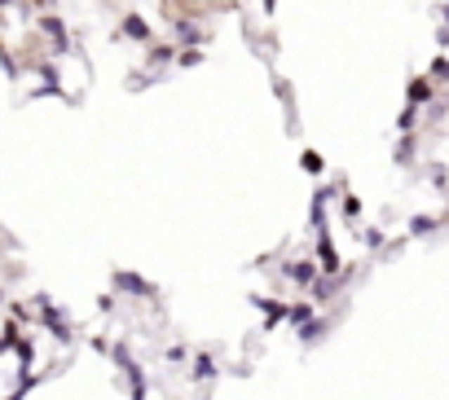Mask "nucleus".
Returning a JSON list of instances; mask_svg holds the SVG:
<instances>
[{
  "instance_id": "f3484780",
  "label": "nucleus",
  "mask_w": 449,
  "mask_h": 400,
  "mask_svg": "<svg viewBox=\"0 0 449 400\" xmlns=\"http://www.w3.org/2000/svg\"><path fill=\"white\" fill-rule=\"evenodd\" d=\"M445 27H449V5H445Z\"/></svg>"
},
{
  "instance_id": "20e7f679",
  "label": "nucleus",
  "mask_w": 449,
  "mask_h": 400,
  "mask_svg": "<svg viewBox=\"0 0 449 400\" xmlns=\"http://www.w3.org/2000/svg\"><path fill=\"white\" fill-rule=\"evenodd\" d=\"M256 304L264 308V326H278V321H282V316H287V308H282V304H278V299H256Z\"/></svg>"
},
{
  "instance_id": "ddd939ff",
  "label": "nucleus",
  "mask_w": 449,
  "mask_h": 400,
  "mask_svg": "<svg viewBox=\"0 0 449 400\" xmlns=\"http://www.w3.org/2000/svg\"><path fill=\"white\" fill-rule=\"evenodd\" d=\"M431 79H449V62H445V58L431 62Z\"/></svg>"
},
{
  "instance_id": "6ab92c4d",
  "label": "nucleus",
  "mask_w": 449,
  "mask_h": 400,
  "mask_svg": "<svg viewBox=\"0 0 449 400\" xmlns=\"http://www.w3.org/2000/svg\"><path fill=\"white\" fill-rule=\"evenodd\" d=\"M445 5H449V0H445Z\"/></svg>"
},
{
  "instance_id": "9d476101",
  "label": "nucleus",
  "mask_w": 449,
  "mask_h": 400,
  "mask_svg": "<svg viewBox=\"0 0 449 400\" xmlns=\"http://www.w3.org/2000/svg\"><path fill=\"white\" fill-rule=\"evenodd\" d=\"M287 316L295 326H304V321H313V304H295V308H287Z\"/></svg>"
},
{
  "instance_id": "2eb2a0df",
  "label": "nucleus",
  "mask_w": 449,
  "mask_h": 400,
  "mask_svg": "<svg viewBox=\"0 0 449 400\" xmlns=\"http://www.w3.org/2000/svg\"><path fill=\"white\" fill-rule=\"evenodd\" d=\"M401 132H405V137L414 132V106H405V114H401Z\"/></svg>"
},
{
  "instance_id": "423d86ee",
  "label": "nucleus",
  "mask_w": 449,
  "mask_h": 400,
  "mask_svg": "<svg viewBox=\"0 0 449 400\" xmlns=\"http://www.w3.org/2000/svg\"><path fill=\"white\" fill-rule=\"evenodd\" d=\"M194 378L198 382H207V378H216V361L203 352V356H194Z\"/></svg>"
},
{
  "instance_id": "f03ea898",
  "label": "nucleus",
  "mask_w": 449,
  "mask_h": 400,
  "mask_svg": "<svg viewBox=\"0 0 449 400\" xmlns=\"http://www.w3.org/2000/svg\"><path fill=\"white\" fill-rule=\"evenodd\" d=\"M405 97H410V106H414V110H419V106H427L431 97H436V93H431V79H427V75L410 79V93H405Z\"/></svg>"
},
{
  "instance_id": "dca6fc26",
  "label": "nucleus",
  "mask_w": 449,
  "mask_h": 400,
  "mask_svg": "<svg viewBox=\"0 0 449 400\" xmlns=\"http://www.w3.org/2000/svg\"><path fill=\"white\" fill-rule=\"evenodd\" d=\"M357 211H361V203H357V198H344V215H348V220H353Z\"/></svg>"
},
{
  "instance_id": "39448f33",
  "label": "nucleus",
  "mask_w": 449,
  "mask_h": 400,
  "mask_svg": "<svg viewBox=\"0 0 449 400\" xmlns=\"http://www.w3.org/2000/svg\"><path fill=\"white\" fill-rule=\"evenodd\" d=\"M441 225H445V215H414L410 233H431V229H441Z\"/></svg>"
},
{
  "instance_id": "a211bd4d",
  "label": "nucleus",
  "mask_w": 449,
  "mask_h": 400,
  "mask_svg": "<svg viewBox=\"0 0 449 400\" xmlns=\"http://www.w3.org/2000/svg\"><path fill=\"white\" fill-rule=\"evenodd\" d=\"M0 304H5V291H0Z\"/></svg>"
},
{
  "instance_id": "1a4fd4ad",
  "label": "nucleus",
  "mask_w": 449,
  "mask_h": 400,
  "mask_svg": "<svg viewBox=\"0 0 449 400\" xmlns=\"http://www.w3.org/2000/svg\"><path fill=\"white\" fill-rule=\"evenodd\" d=\"M299 168H304V172H313V176H318V172L326 168V163H322V154H318V149H304V159H299Z\"/></svg>"
},
{
  "instance_id": "7ed1b4c3",
  "label": "nucleus",
  "mask_w": 449,
  "mask_h": 400,
  "mask_svg": "<svg viewBox=\"0 0 449 400\" xmlns=\"http://www.w3.org/2000/svg\"><path fill=\"white\" fill-rule=\"evenodd\" d=\"M119 31H124L128 40H150V22H141L137 13H128V18H124V27H119Z\"/></svg>"
},
{
  "instance_id": "9b49d317",
  "label": "nucleus",
  "mask_w": 449,
  "mask_h": 400,
  "mask_svg": "<svg viewBox=\"0 0 449 400\" xmlns=\"http://www.w3.org/2000/svg\"><path fill=\"white\" fill-rule=\"evenodd\" d=\"M414 159V137H405L401 145H396V163H410Z\"/></svg>"
},
{
  "instance_id": "6e6552de",
  "label": "nucleus",
  "mask_w": 449,
  "mask_h": 400,
  "mask_svg": "<svg viewBox=\"0 0 449 400\" xmlns=\"http://www.w3.org/2000/svg\"><path fill=\"white\" fill-rule=\"evenodd\" d=\"M115 281H119L124 291H132V295H150V286H145L141 277H132V273H119V277H115Z\"/></svg>"
},
{
  "instance_id": "f257e3e1",
  "label": "nucleus",
  "mask_w": 449,
  "mask_h": 400,
  "mask_svg": "<svg viewBox=\"0 0 449 400\" xmlns=\"http://www.w3.org/2000/svg\"><path fill=\"white\" fill-rule=\"evenodd\" d=\"M287 277L299 281V286H313V281H318V264H313V260H295V264H287Z\"/></svg>"
},
{
  "instance_id": "4468645a",
  "label": "nucleus",
  "mask_w": 449,
  "mask_h": 400,
  "mask_svg": "<svg viewBox=\"0 0 449 400\" xmlns=\"http://www.w3.org/2000/svg\"><path fill=\"white\" fill-rule=\"evenodd\" d=\"M176 53H172V48H155V53H150V62H155V66H163V62H172Z\"/></svg>"
},
{
  "instance_id": "f8f14e48",
  "label": "nucleus",
  "mask_w": 449,
  "mask_h": 400,
  "mask_svg": "<svg viewBox=\"0 0 449 400\" xmlns=\"http://www.w3.org/2000/svg\"><path fill=\"white\" fill-rule=\"evenodd\" d=\"M203 62V48H186V53H181V66H198Z\"/></svg>"
},
{
  "instance_id": "0eeeda50",
  "label": "nucleus",
  "mask_w": 449,
  "mask_h": 400,
  "mask_svg": "<svg viewBox=\"0 0 449 400\" xmlns=\"http://www.w3.org/2000/svg\"><path fill=\"white\" fill-rule=\"evenodd\" d=\"M326 335V321H318V316H313V321H304V326H299V339H304V343H318Z\"/></svg>"
}]
</instances>
